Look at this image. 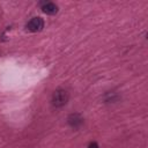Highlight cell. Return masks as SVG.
<instances>
[{
    "label": "cell",
    "mask_w": 148,
    "mask_h": 148,
    "mask_svg": "<svg viewBox=\"0 0 148 148\" xmlns=\"http://www.w3.org/2000/svg\"><path fill=\"white\" fill-rule=\"evenodd\" d=\"M68 101V94L66 90L64 89H58L53 92L52 95V98H51V102H52V105L56 106V108H60V106H64Z\"/></svg>",
    "instance_id": "obj_1"
},
{
    "label": "cell",
    "mask_w": 148,
    "mask_h": 148,
    "mask_svg": "<svg viewBox=\"0 0 148 148\" xmlns=\"http://www.w3.org/2000/svg\"><path fill=\"white\" fill-rule=\"evenodd\" d=\"M88 148H98V145L96 142H90L88 145Z\"/></svg>",
    "instance_id": "obj_5"
},
{
    "label": "cell",
    "mask_w": 148,
    "mask_h": 148,
    "mask_svg": "<svg viewBox=\"0 0 148 148\" xmlns=\"http://www.w3.org/2000/svg\"><path fill=\"white\" fill-rule=\"evenodd\" d=\"M44 27V21L40 17H32L28 23H27V29L31 32H37L40 31Z\"/></svg>",
    "instance_id": "obj_2"
},
{
    "label": "cell",
    "mask_w": 148,
    "mask_h": 148,
    "mask_svg": "<svg viewBox=\"0 0 148 148\" xmlns=\"http://www.w3.org/2000/svg\"><path fill=\"white\" fill-rule=\"evenodd\" d=\"M67 123L71 127L73 128H79L82 124H83V118L79 114V113H72L69 114V117L67 118Z\"/></svg>",
    "instance_id": "obj_4"
},
{
    "label": "cell",
    "mask_w": 148,
    "mask_h": 148,
    "mask_svg": "<svg viewBox=\"0 0 148 148\" xmlns=\"http://www.w3.org/2000/svg\"><path fill=\"white\" fill-rule=\"evenodd\" d=\"M40 6V9L47 14V15H54L57 12H58V6L51 1H44V2H40L39 3Z\"/></svg>",
    "instance_id": "obj_3"
}]
</instances>
